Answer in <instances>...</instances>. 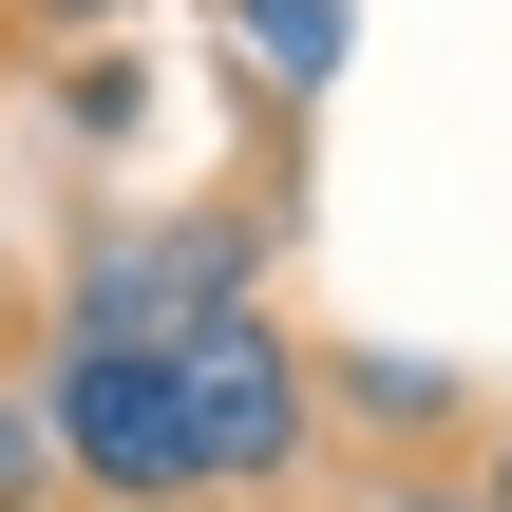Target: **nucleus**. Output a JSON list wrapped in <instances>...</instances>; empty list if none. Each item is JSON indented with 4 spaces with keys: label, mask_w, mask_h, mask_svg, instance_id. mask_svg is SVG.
I'll use <instances>...</instances> for the list:
<instances>
[{
    "label": "nucleus",
    "mask_w": 512,
    "mask_h": 512,
    "mask_svg": "<svg viewBox=\"0 0 512 512\" xmlns=\"http://www.w3.org/2000/svg\"><path fill=\"white\" fill-rule=\"evenodd\" d=\"M228 38H247V76H285V95H323L342 76V38H361V0H209Z\"/></svg>",
    "instance_id": "obj_3"
},
{
    "label": "nucleus",
    "mask_w": 512,
    "mask_h": 512,
    "mask_svg": "<svg viewBox=\"0 0 512 512\" xmlns=\"http://www.w3.org/2000/svg\"><path fill=\"white\" fill-rule=\"evenodd\" d=\"M38 456H57V494L95 512H190V380H171V342H57L38 361Z\"/></svg>",
    "instance_id": "obj_1"
},
{
    "label": "nucleus",
    "mask_w": 512,
    "mask_h": 512,
    "mask_svg": "<svg viewBox=\"0 0 512 512\" xmlns=\"http://www.w3.org/2000/svg\"><path fill=\"white\" fill-rule=\"evenodd\" d=\"M57 114H76L95 152H133V133H152V57H114V38H95V57L57 76Z\"/></svg>",
    "instance_id": "obj_5"
},
{
    "label": "nucleus",
    "mask_w": 512,
    "mask_h": 512,
    "mask_svg": "<svg viewBox=\"0 0 512 512\" xmlns=\"http://www.w3.org/2000/svg\"><path fill=\"white\" fill-rule=\"evenodd\" d=\"M57 494V456H38V399H0V512H38Z\"/></svg>",
    "instance_id": "obj_6"
},
{
    "label": "nucleus",
    "mask_w": 512,
    "mask_h": 512,
    "mask_svg": "<svg viewBox=\"0 0 512 512\" xmlns=\"http://www.w3.org/2000/svg\"><path fill=\"white\" fill-rule=\"evenodd\" d=\"M323 380H342L380 437H437V418H456V380H437V361H399V342H361V361H323Z\"/></svg>",
    "instance_id": "obj_4"
},
{
    "label": "nucleus",
    "mask_w": 512,
    "mask_h": 512,
    "mask_svg": "<svg viewBox=\"0 0 512 512\" xmlns=\"http://www.w3.org/2000/svg\"><path fill=\"white\" fill-rule=\"evenodd\" d=\"M475 512H512V437H494V456H475Z\"/></svg>",
    "instance_id": "obj_8"
},
{
    "label": "nucleus",
    "mask_w": 512,
    "mask_h": 512,
    "mask_svg": "<svg viewBox=\"0 0 512 512\" xmlns=\"http://www.w3.org/2000/svg\"><path fill=\"white\" fill-rule=\"evenodd\" d=\"M380 512H475V475H399V494H380Z\"/></svg>",
    "instance_id": "obj_7"
},
{
    "label": "nucleus",
    "mask_w": 512,
    "mask_h": 512,
    "mask_svg": "<svg viewBox=\"0 0 512 512\" xmlns=\"http://www.w3.org/2000/svg\"><path fill=\"white\" fill-rule=\"evenodd\" d=\"M171 380H190V475H209V494H285V475H304L323 361H304L285 304H209V323L171 342Z\"/></svg>",
    "instance_id": "obj_2"
}]
</instances>
